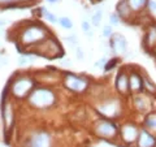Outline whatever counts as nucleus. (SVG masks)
<instances>
[{"label":"nucleus","mask_w":156,"mask_h":147,"mask_svg":"<svg viewBox=\"0 0 156 147\" xmlns=\"http://www.w3.org/2000/svg\"><path fill=\"white\" fill-rule=\"evenodd\" d=\"M29 103L30 106L35 107L38 109L42 108H50L53 106V103L56 102V96L55 92L48 87H38V89H34L30 95L27 96Z\"/></svg>","instance_id":"obj_1"},{"label":"nucleus","mask_w":156,"mask_h":147,"mask_svg":"<svg viewBox=\"0 0 156 147\" xmlns=\"http://www.w3.org/2000/svg\"><path fill=\"white\" fill-rule=\"evenodd\" d=\"M48 35V31L42 25H31L26 27L21 34V43L23 46L39 45Z\"/></svg>","instance_id":"obj_2"},{"label":"nucleus","mask_w":156,"mask_h":147,"mask_svg":"<svg viewBox=\"0 0 156 147\" xmlns=\"http://www.w3.org/2000/svg\"><path fill=\"white\" fill-rule=\"evenodd\" d=\"M34 87V81L29 77H20L17 80H14L11 85H9V90L11 94L17 98V99H23L30 95Z\"/></svg>","instance_id":"obj_3"},{"label":"nucleus","mask_w":156,"mask_h":147,"mask_svg":"<svg viewBox=\"0 0 156 147\" xmlns=\"http://www.w3.org/2000/svg\"><path fill=\"white\" fill-rule=\"evenodd\" d=\"M95 133L101 137V138H105V139H113L117 137V134L120 133V129L113 121L111 120H99L96 121L95 124Z\"/></svg>","instance_id":"obj_4"},{"label":"nucleus","mask_w":156,"mask_h":147,"mask_svg":"<svg viewBox=\"0 0 156 147\" xmlns=\"http://www.w3.org/2000/svg\"><path fill=\"white\" fill-rule=\"evenodd\" d=\"M37 53H43L44 57L48 59H55L57 57L58 53H61V48L58 42H56L52 38H46L43 42L38 45V52Z\"/></svg>","instance_id":"obj_5"},{"label":"nucleus","mask_w":156,"mask_h":147,"mask_svg":"<svg viewBox=\"0 0 156 147\" xmlns=\"http://www.w3.org/2000/svg\"><path fill=\"white\" fill-rule=\"evenodd\" d=\"M64 85L66 89H69L70 91L83 92L87 89V86H89V82H87L83 77L77 76L74 73H66L64 77Z\"/></svg>","instance_id":"obj_6"},{"label":"nucleus","mask_w":156,"mask_h":147,"mask_svg":"<svg viewBox=\"0 0 156 147\" xmlns=\"http://www.w3.org/2000/svg\"><path fill=\"white\" fill-rule=\"evenodd\" d=\"M27 147H52L51 135L47 131H37L30 137Z\"/></svg>","instance_id":"obj_7"},{"label":"nucleus","mask_w":156,"mask_h":147,"mask_svg":"<svg viewBox=\"0 0 156 147\" xmlns=\"http://www.w3.org/2000/svg\"><path fill=\"white\" fill-rule=\"evenodd\" d=\"M138 134H139V129L136 128L134 124H125L121 126V129H120L121 139H122L126 145H131V143H134V142H136Z\"/></svg>","instance_id":"obj_8"},{"label":"nucleus","mask_w":156,"mask_h":147,"mask_svg":"<svg viewBox=\"0 0 156 147\" xmlns=\"http://www.w3.org/2000/svg\"><path fill=\"white\" fill-rule=\"evenodd\" d=\"M111 50L116 55H122L128 50V41L122 34H113L111 37Z\"/></svg>","instance_id":"obj_9"},{"label":"nucleus","mask_w":156,"mask_h":147,"mask_svg":"<svg viewBox=\"0 0 156 147\" xmlns=\"http://www.w3.org/2000/svg\"><path fill=\"white\" fill-rule=\"evenodd\" d=\"M138 147H156V137L147 129H139V134L136 138Z\"/></svg>","instance_id":"obj_10"},{"label":"nucleus","mask_w":156,"mask_h":147,"mask_svg":"<svg viewBox=\"0 0 156 147\" xmlns=\"http://www.w3.org/2000/svg\"><path fill=\"white\" fill-rule=\"evenodd\" d=\"M116 89L120 94H128L129 90V76L125 72H120L116 77Z\"/></svg>","instance_id":"obj_11"},{"label":"nucleus","mask_w":156,"mask_h":147,"mask_svg":"<svg viewBox=\"0 0 156 147\" xmlns=\"http://www.w3.org/2000/svg\"><path fill=\"white\" fill-rule=\"evenodd\" d=\"M143 89V76L138 73H131L129 76V90L133 92H139Z\"/></svg>","instance_id":"obj_12"},{"label":"nucleus","mask_w":156,"mask_h":147,"mask_svg":"<svg viewBox=\"0 0 156 147\" xmlns=\"http://www.w3.org/2000/svg\"><path fill=\"white\" fill-rule=\"evenodd\" d=\"M99 112L101 115H104L105 117H115L119 112V104L116 102H109V103H104V104L99 106Z\"/></svg>","instance_id":"obj_13"},{"label":"nucleus","mask_w":156,"mask_h":147,"mask_svg":"<svg viewBox=\"0 0 156 147\" xmlns=\"http://www.w3.org/2000/svg\"><path fill=\"white\" fill-rule=\"evenodd\" d=\"M2 113H3L4 125H5L7 129H9L13 124V111H12V106L9 104V103H3Z\"/></svg>","instance_id":"obj_14"},{"label":"nucleus","mask_w":156,"mask_h":147,"mask_svg":"<svg viewBox=\"0 0 156 147\" xmlns=\"http://www.w3.org/2000/svg\"><path fill=\"white\" fill-rule=\"evenodd\" d=\"M131 12L133 11H131L130 7H129L128 0H121V2L117 4V7H116V13L119 14L120 18H128Z\"/></svg>","instance_id":"obj_15"},{"label":"nucleus","mask_w":156,"mask_h":147,"mask_svg":"<svg viewBox=\"0 0 156 147\" xmlns=\"http://www.w3.org/2000/svg\"><path fill=\"white\" fill-rule=\"evenodd\" d=\"M144 129H147L151 133H156V112L148 113L144 119Z\"/></svg>","instance_id":"obj_16"},{"label":"nucleus","mask_w":156,"mask_h":147,"mask_svg":"<svg viewBox=\"0 0 156 147\" xmlns=\"http://www.w3.org/2000/svg\"><path fill=\"white\" fill-rule=\"evenodd\" d=\"M146 45L150 47L156 46V25L150 26V29L146 33V39H144Z\"/></svg>","instance_id":"obj_17"},{"label":"nucleus","mask_w":156,"mask_h":147,"mask_svg":"<svg viewBox=\"0 0 156 147\" xmlns=\"http://www.w3.org/2000/svg\"><path fill=\"white\" fill-rule=\"evenodd\" d=\"M147 3H148V0H128V4H129V7L133 12L140 11L142 8L146 7Z\"/></svg>","instance_id":"obj_18"},{"label":"nucleus","mask_w":156,"mask_h":147,"mask_svg":"<svg viewBox=\"0 0 156 147\" xmlns=\"http://www.w3.org/2000/svg\"><path fill=\"white\" fill-rule=\"evenodd\" d=\"M134 106H135L139 111H144L146 108H147V106H148V102H147V99H146L143 95L138 94V95L134 98Z\"/></svg>","instance_id":"obj_19"},{"label":"nucleus","mask_w":156,"mask_h":147,"mask_svg":"<svg viewBox=\"0 0 156 147\" xmlns=\"http://www.w3.org/2000/svg\"><path fill=\"white\" fill-rule=\"evenodd\" d=\"M34 60H35V57L31 56L30 53H22V55L18 57V65L25 66V65L31 64V63H33Z\"/></svg>","instance_id":"obj_20"},{"label":"nucleus","mask_w":156,"mask_h":147,"mask_svg":"<svg viewBox=\"0 0 156 147\" xmlns=\"http://www.w3.org/2000/svg\"><path fill=\"white\" fill-rule=\"evenodd\" d=\"M57 23L60 25L62 29H66V30H70L73 27V22L69 17H60L57 18Z\"/></svg>","instance_id":"obj_21"},{"label":"nucleus","mask_w":156,"mask_h":147,"mask_svg":"<svg viewBox=\"0 0 156 147\" xmlns=\"http://www.w3.org/2000/svg\"><path fill=\"white\" fill-rule=\"evenodd\" d=\"M117 64H119V59L117 57H112V59H109V60H107L105 65H104V72L105 73L112 72L117 66Z\"/></svg>","instance_id":"obj_22"},{"label":"nucleus","mask_w":156,"mask_h":147,"mask_svg":"<svg viewBox=\"0 0 156 147\" xmlns=\"http://www.w3.org/2000/svg\"><path fill=\"white\" fill-rule=\"evenodd\" d=\"M101 20H103V12L100 11H96L94 14H92V17H91V25L92 26H99L100 23H101Z\"/></svg>","instance_id":"obj_23"},{"label":"nucleus","mask_w":156,"mask_h":147,"mask_svg":"<svg viewBox=\"0 0 156 147\" xmlns=\"http://www.w3.org/2000/svg\"><path fill=\"white\" fill-rule=\"evenodd\" d=\"M143 87L147 89L150 92H155L156 91V86L152 81H150L148 77H143Z\"/></svg>","instance_id":"obj_24"},{"label":"nucleus","mask_w":156,"mask_h":147,"mask_svg":"<svg viewBox=\"0 0 156 147\" xmlns=\"http://www.w3.org/2000/svg\"><path fill=\"white\" fill-rule=\"evenodd\" d=\"M42 11H43V17H44L48 22H52V23H56L57 22V17L52 12L47 11V9H42Z\"/></svg>","instance_id":"obj_25"},{"label":"nucleus","mask_w":156,"mask_h":147,"mask_svg":"<svg viewBox=\"0 0 156 147\" xmlns=\"http://www.w3.org/2000/svg\"><path fill=\"white\" fill-rule=\"evenodd\" d=\"M120 21H121V18L119 17V14H117V13H112L111 16H109V25H111L112 27L119 25Z\"/></svg>","instance_id":"obj_26"},{"label":"nucleus","mask_w":156,"mask_h":147,"mask_svg":"<svg viewBox=\"0 0 156 147\" xmlns=\"http://www.w3.org/2000/svg\"><path fill=\"white\" fill-rule=\"evenodd\" d=\"M112 35H113V27H112L111 25H105L103 27V37L104 38H111Z\"/></svg>","instance_id":"obj_27"},{"label":"nucleus","mask_w":156,"mask_h":147,"mask_svg":"<svg viewBox=\"0 0 156 147\" xmlns=\"http://www.w3.org/2000/svg\"><path fill=\"white\" fill-rule=\"evenodd\" d=\"M65 41L68 42V45H69L72 48H74V50L78 47V42H77V39H76V37H74V35H72V37H66V38H65Z\"/></svg>","instance_id":"obj_28"},{"label":"nucleus","mask_w":156,"mask_h":147,"mask_svg":"<svg viewBox=\"0 0 156 147\" xmlns=\"http://www.w3.org/2000/svg\"><path fill=\"white\" fill-rule=\"evenodd\" d=\"M81 27H82V30L85 31V34H87L89 31H91V22H89L87 20H83L81 23Z\"/></svg>","instance_id":"obj_29"},{"label":"nucleus","mask_w":156,"mask_h":147,"mask_svg":"<svg viewBox=\"0 0 156 147\" xmlns=\"http://www.w3.org/2000/svg\"><path fill=\"white\" fill-rule=\"evenodd\" d=\"M76 56H77V59L78 60H83L85 59V55H83V51H82V48L78 46L77 48H76Z\"/></svg>","instance_id":"obj_30"},{"label":"nucleus","mask_w":156,"mask_h":147,"mask_svg":"<svg viewBox=\"0 0 156 147\" xmlns=\"http://www.w3.org/2000/svg\"><path fill=\"white\" fill-rule=\"evenodd\" d=\"M105 63H107V59H104V57L100 59V60H98L95 64H94V68H96V69H98V68H103V69H104Z\"/></svg>","instance_id":"obj_31"},{"label":"nucleus","mask_w":156,"mask_h":147,"mask_svg":"<svg viewBox=\"0 0 156 147\" xmlns=\"http://www.w3.org/2000/svg\"><path fill=\"white\" fill-rule=\"evenodd\" d=\"M61 63H62V65H68V66L72 65V60H70V59H64Z\"/></svg>","instance_id":"obj_32"},{"label":"nucleus","mask_w":156,"mask_h":147,"mask_svg":"<svg viewBox=\"0 0 156 147\" xmlns=\"http://www.w3.org/2000/svg\"><path fill=\"white\" fill-rule=\"evenodd\" d=\"M148 5L151 11H156V3L155 2H148Z\"/></svg>","instance_id":"obj_33"},{"label":"nucleus","mask_w":156,"mask_h":147,"mask_svg":"<svg viewBox=\"0 0 156 147\" xmlns=\"http://www.w3.org/2000/svg\"><path fill=\"white\" fill-rule=\"evenodd\" d=\"M7 22H8L7 18H0V26H5Z\"/></svg>","instance_id":"obj_34"},{"label":"nucleus","mask_w":156,"mask_h":147,"mask_svg":"<svg viewBox=\"0 0 156 147\" xmlns=\"http://www.w3.org/2000/svg\"><path fill=\"white\" fill-rule=\"evenodd\" d=\"M9 2H12V0H0V3H9Z\"/></svg>","instance_id":"obj_35"},{"label":"nucleus","mask_w":156,"mask_h":147,"mask_svg":"<svg viewBox=\"0 0 156 147\" xmlns=\"http://www.w3.org/2000/svg\"><path fill=\"white\" fill-rule=\"evenodd\" d=\"M48 3H51V4H53V3H56V0H47Z\"/></svg>","instance_id":"obj_36"}]
</instances>
